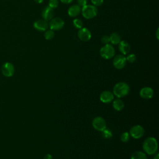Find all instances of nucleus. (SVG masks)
Here are the masks:
<instances>
[{
    "mask_svg": "<svg viewBox=\"0 0 159 159\" xmlns=\"http://www.w3.org/2000/svg\"><path fill=\"white\" fill-rule=\"evenodd\" d=\"M130 159H147V157L145 153L142 151H135L132 154Z\"/></svg>",
    "mask_w": 159,
    "mask_h": 159,
    "instance_id": "obj_19",
    "label": "nucleus"
},
{
    "mask_svg": "<svg viewBox=\"0 0 159 159\" xmlns=\"http://www.w3.org/2000/svg\"><path fill=\"white\" fill-rule=\"evenodd\" d=\"M126 58V60L127 61H128L129 63H134L135 61L136 60V56L135 54L134 53H131V54H129L127 56Z\"/></svg>",
    "mask_w": 159,
    "mask_h": 159,
    "instance_id": "obj_25",
    "label": "nucleus"
},
{
    "mask_svg": "<svg viewBox=\"0 0 159 159\" xmlns=\"http://www.w3.org/2000/svg\"><path fill=\"white\" fill-rule=\"evenodd\" d=\"M60 1L63 4H70L73 1V0H60Z\"/></svg>",
    "mask_w": 159,
    "mask_h": 159,
    "instance_id": "obj_29",
    "label": "nucleus"
},
{
    "mask_svg": "<svg viewBox=\"0 0 159 159\" xmlns=\"http://www.w3.org/2000/svg\"><path fill=\"white\" fill-rule=\"evenodd\" d=\"M145 134L144 129L142 126L140 125H135L132 126L129 131L130 136H131L132 138L138 139L143 136Z\"/></svg>",
    "mask_w": 159,
    "mask_h": 159,
    "instance_id": "obj_6",
    "label": "nucleus"
},
{
    "mask_svg": "<svg viewBox=\"0 0 159 159\" xmlns=\"http://www.w3.org/2000/svg\"><path fill=\"white\" fill-rule=\"evenodd\" d=\"M91 2L94 6H101L104 2V0H91Z\"/></svg>",
    "mask_w": 159,
    "mask_h": 159,
    "instance_id": "obj_27",
    "label": "nucleus"
},
{
    "mask_svg": "<svg viewBox=\"0 0 159 159\" xmlns=\"http://www.w3.org/2000/svg\"><path fill=\"white\" fill-rule=\"evenodd\" d=\"M110 42L112 45H118L121 41V37L120 35L116 32L112 33L110 36Z\"/></svg>",
    "mask_w": 159,
    "mask_h": 159,
    "instance_id": "obj_18",
    "label": "nucleus"
},
{
    "mask_svg": "<svg viewBox=\"0 0 159 159\" xmlns=\"http://www.w3.org/2000/svg\"><path fill=\"white\" fill-rule=\"evenodd\" d=\"M35 2H37V3H38V4H40V3H42L43 1V0H34Z\"/></svg>",
    "mask_w": 159,
    "mask_h": 159,
    "instance_id": "obj_32",
    "label": "nucleus"
},
{
    "mask_svg": "<svg viewBox=\"0 0 159 159\" xmlns=\"http://www.w3.org/2000/svg\"><path fill=\"white\" fill-rule=\"evenodd\" d=\"M65 25V22L61 18L54 17L52 18L48 24L50 29L52 30H61Z\"/></svg>",
    "mask_w": 159,
    "mask_h": 159,
    "instance_id": "obj_5",
    "label": "nucleus"
},
{
    "mask_svg": "<svg viewBox=\"0 0 159 159\" xmlns=\"http://www.w3.org/2000/svg\"><path fill=\"white\" fill-rule=\"evenodd\" d=\"M43 159H52V156L50 154H47V155L44 157Z\"/></svg>",
    "mask_w": 159,
    "mask_h": 159,
    "instance_id": "obj_30",
    "label": "nucleus"
},
{
    "mask_svg": "<svg viewBox=\"0 0 159 159\" xmlns=\"http://www.w3.org/2000/svg\"><path fill=\"white\" fill-rule=\"evenodd\" d=\"M54 16V10L49 6L45 7L42 12V16L43 20L46 21L50 20L52 18H53Z\"/></svg>",
    "mask_w": 159,
    "mask_h": 159,
    "instance_id": "obj_14",
    "label": "nucleus"
},
{
    "mask_svg": "<svg viewBox=\"0 0 159 159\" xmlns=\"http://www.w3.org/2000/svg\"><path fill=\"white\" fill-rule=\"evenodd\" d=\"M153 94H154V92L153 89L147 86L142 88L139 92V94L140 97L142 98L147 99L152 98L153 96Z\"/></svg>",
    "mask_w": 159,
    "mask_h": 159,
    "instance_id": "obj_13",
    "label": "nucleus"
},
{
    "mask_svg": "<svg viewBox=\"0 0 159 159\" xmlns=\"http://www.w3.org/2000/svg\"><path fill=\"white\" fill-rule=\"evenodd\" d=\"M78 37L81 41L87 42L91 38V32L86 27H82L78 31Z\"/></svg>",
    "mask_w": 159,
    "mask_h": 159,
    "instance_id": "obj_10",
    "label": "nucleus"
},
{
    "mask_svg": "<svg viewBox=\"0 0 159 159\" xmlns=\"http://www.w3.org/2000/svg\"><path fill=\"white\" fill-rule=\"evenodd\" d=\"M112 106L115 110L121 111L124 107V103L120 98H117L112 101Z\"/></svg>",
    "mask_w": 159,
    "mask_h": 159,
    "instance_id": "obj_17",
    "label": "nucleus"
},
{
    "mask_svg": "<svg viewBox=\"0 0 159 159\" xmlns=\"http://www.w3.org/2000/svg\"><path fill=\"white\" fill-rule=\"evenodd\" d=\"M73 24L74 27H75L76 29H78L82 28L83 27V21L81 19H78V18L75 19L73 20Z\"/></svg>",
    "mask_w": 159,
    "mask_h": 159,
    "instance_id": "obj_22",
    "label": "nucleus"
},
{
    "mask_svg": "<svg viewBox=\"0 0 159 159\" xmlns=\"http://www.w3.org/2000/svg\"><path fill=\"white\" fill-rule=\"evenodd\" d=\"M153 159H159V154H158V153H157V154L154 156Z\"/></svg>",
    "mask_w": 159,
    "mask_h": 159,
    "instance_id": "obj_33",
    "label": "nucleus"
},
{
    "mask_svg": "<svg viewBox=\"0 0 159 159\" xmlns=\"http://www.w3.org/2000/svg\"><path fill=\"white\" fill-rule=\"evenodd\" d=\"M81 11V7L78 4H73L68 9V14L72 17H76Z\"/></svg>",
    "mask_w": 159,
    "mask_h": 159,
    "instance_id": "obj_16",
    "label": "nucleus"
},
{
    "mask_svg": "<svg viewBox=\"0 0 159 159\" xmlns=\"http://www.w3.org/2000/svg\"><path fill=\"white\" fill-rule=\"evenodd\" d=\"M1 72L6 77H11L15 72V68L12 63L10 62L4 63L1 67Z\"/></svg>",
    "mask_w": 159,
    "mask_h": 159,
    "instance_id": "obj_8",
    "label": "nucleus"
},
{
    "mask_svg": "<svg viewBox=\"0 0 159 159\" xmlns=\"http://www.w3.org/2000/svg\"><path fill=\"white\" fill-rule=\"evenodd\" d=\"M101 42L106 45V44H108L110 42V38L109 36L107 35H104L101 37Z\"/></svg>",
    "mask_w": 159,
    "mask_h": 159,
    "instance_id": "obj_26",
    "label": "nucleus"
},
{
    "mask_svg": "<svg viewBox=\"0 0 159 159\" xmlns=\"http://www.w3.org/2000/svg\"><path fill=\"white\" fill-rule=\"evenodd\" d=\"M99 53L102 58L109 60L114 57L115 55V49L112 45H111L109 43L106 44L104 46H102L100 50Z\"/></svg>",
    "mask_w": 159,
    "mask_h": 159,
    "instance_id": "obj_4",
    "label": "nucleus"
},
{
    "mask_svg": "<svg viewBox=\"0 0 159 159\" xmlns=\"http://www.w3.org/2000/svg\"><path fill=\"white\" fill-rule=\"evenodd\" d=\"M101 132H102V137L106 139H109L111 138L112 136V133L111 130H109V129H107L106 128Z\"/></svg>",
    "mask_w": 159,
    "mask_h": 159,
    "instance_id": "obj_21",
    "label": "nucleus"
},
{
    "mask_svg": "<svg viewBox=\"0 0 159 159\" xmlns=\"http://www.w3.org/2000/svg\"><path fill=\"white\" fill-rule=\"evenodd\" d=\"M81 13L83 16L86 19H91L95 17L98 13V10L94 5L87 4L81 8Z\"/></svg>",
    "mask_w": 159,
    "mask_h": 159,
    "instance_id": "obj_3",
    "label": "nucleus"
},
{
    "mask_svg": "<svg viewBox=\"0 0 159 159\" xmlns=\"http://www.w3.org/2000/svg\"><path fill=\"white\" fill-rule=\"evenodd\" d=\"M127 60L125 57L121 54L116 55L113 60V65L118 70H121L124 68L126 65Z\"/></svg>",
    "mask_w": 159,
    "mask_h": 159,
    "instance_id": "obj_9",
    "label": "nucleus"
},
{
    "mask_svg": "<svg viewBox=\"0 0 159 159\" xmlns=\"http://www.w3.org/2000/svg\"><path fill=\"white\" fill-rule=\"evenodd\" d=\"M119 50L124 55H127L130 51V46L125 40H121L119 43Z\"/></svg>",
    "mask_w": 159,
    "mask_h": 159,
    "instance_id": "obj_15",
    "label": "nucleus"
},
{
    "mask_svg": "<svg viewBox=\"0 0 159 159\" xmlns=\"http://www.w3.org/2000/svg\"><path fill=\"white\" fill-rule=\"evenodd\" d=\"M130 91L129 86L124 82H119L113 88V94L118 98L127 96Z\"/></svg>",
    "mask_w": 159,
    "mask_h": 159,
    "instance_id": "obj_2",
    "label": "nucleus"
},
{
    "mask_svg": "<svg viewBox=\"0 0 159 159\" xmlns=\"http://www.w3.org/2000/svg\"><path fill=\"white\" fill-rule=\"evenodd\" d=\"M55 36V33H54V31L51 30V29H49V30H45V34H44V37L46 40H51Z\"/></svg>",
    "mask_w": 159,
    "mask_h": 159,
    "instance_id": "obj_20",
    "label": "nucleus"
},
{
    "mask_svg": "<svg viewBox=\"0 0 159 159\" xmlns=\"http://www.w3.org/2000/svg\"><path fill=\"white\" fill-rule=\"evenodd\" d=\"M77 3H78V5L83 7L84 6L87 5L88 0H77Z\"/></svg>",
    "mask_w": 159,
    "mask_h": 159,
    "instance_id": "obj_28",
    "label": "nucleus"
},
{
    "mask_svg": "<svg viewBox=\"0 0 159 159\" xmlns=\"http://www.w3.org/2000/svg\"><path fill=\"white\" fill-rule=\"evenodd\" d=\"M144 152L148 155L155 154L158 150V142L155 138L150 137L147 138L142 145Z\"/></svg>",
    "mask_w": 159,
    "mask_h": 159,
    "instance_id": "obj_1",
    "label": "nucleus"
},
{
    "mask_svg": "<svg viewBox=\"0 0 159 159\" xmlns=\"http://www.w3.org/2000/svg\"><path fill=\"white\" fill-rule=\"evenodd\" d=\"M130 139V134L129 132H125L124 133H122L120 135V140L124 142V143H126Z\"/></svg>",
    "mask_w": 159,
    "mask_h": 159,
    "instance_id": "obj_23",
    "label": "nucleus"
},
{
    "mask_svg": "<svg viewBox=\"0 0 159 159\" xmlns=\"http://www.w3.org/2000/svg\"><path fill=\"white\" fill-rule=\"evenodd\" d=\"M158 32H159V29H158V28L157 29V32H156V37H157V39H159V34H158Z\"/></svg>",
    "mask_w": 159,
    "mask_h": 159,
    "instance_id": "obj_31",
    "label": "nucleus"
},
{
    "mask_svg": "<svg viewBox=\"0 0 159 159\" xmlns=\"http://www.w3.org/2000/svg\"><path fill=\"white\" fill-rule=\"evenodd\" d=\"M59 1L58 0H50L48 2V6L52 9L57 8L58 6Z\"/></svg>",
    "mask_w": 159,
    "mask_h": 159,
    "instance_id": "obj_24",
    "label": "nucleus"
},
{
    "mask_svg": "<svg viewBox=\"0 0 159 159\" xmlns=\"http://www.w3.org/2000/svg\"><path fill=\"white\" fill-rule=\"evenodd\" d=\"M34 27L38 31H45L48 27V24L43 19H38L34 22Z\"/></svg>",
    "mask_w": 159,
    "mask_h": 159,
    "instance_id": "obj_11",
    "label": "nucleus"
},
{
    "mask_svg": "<svg viewBox=\"0 0 159 159\" xmlns=\"http://www.w3.org/2000/svg\"><path fill=\"white\" fill-rule=\"evenodd\" d=\"M92 125L93 128L98 131H102L106 128V120L104 118L100 116H97L93 119Z\"/></svg>",
    "mask_w": 159,
    "mask_h": 159,
    "instance_id": "obj_7",
    "label": "nucleus"
},
{
    "mask_svg": "<svg viewBox=\"0 0 159 159\" xmlns=\"http://www.w3.org/2000/svg\"><path fill=\"white\" fill-rule=\"evenodd\" d=\"M114 94L109 91H104L100 94V100L104 103H109L114 100Z\"/></svg>",
    "mask_w": 159,
    "mask_h": 159,
    "instance_id": "obj_12",
    "label": "nucleus"
}]
</instances>
